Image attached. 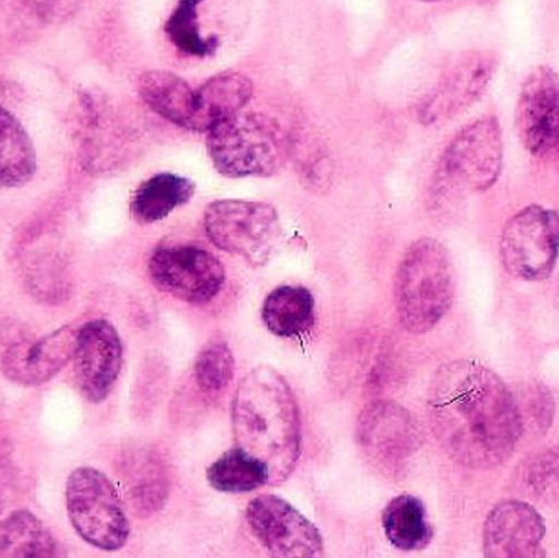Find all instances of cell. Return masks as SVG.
I'll use <instances>...</instances> for the list:
<instances>
[{
	"label": "cell",
	"mask_w": 559,
	"mask_h": 558,
	"mask_svg": "<svg viewBox=\"0 0 559 558\" xmlns=\"http://www.w3.org/2000/svg\"><path fill=\"white\" fill-rule=\"evenodd\" d=\"M262 320L275 336L301 337L314 327V297L305 287L283 285L264 301Z\"/></svg>",
	"instance_id": "obj_21"
},
{
	"label": "cell",
	"mask_w": 559,
	"mask_h": 558,
	"mask_svg": "<svg viewBox=\"0 0 559 558\" xmlns=\"http://www.w3.org/2000/svg\"><path fill=\"white\" fill-rule=\"evenodd\" d=\"M455 298V268L449 249L433 238H420L404 252L394 282L397 317L413 334L432 331Z\"/></svg>",
	"instance_id": "obj_3"
},
{
	"label": "cell",
	"mask_w": 559,
	"mask_h": 558,
	"mask_svg": "<svg viewBox=\"0 0 559 558\" xmlns=\"http://www.w3.org/2000/svg\"><path fill=\"white\" fill-rule=\"evenodd\" d=\"M7 87H9V82L5 79L0 78V98H5Z\"/></svg>",
	"instance_id": "obj_29"
},
{
	"label": "cell",
	"mask_w": 559,
	"mask_h": 558,
	"mask_svg": "<svg viewBox=\"0 0 559 558\" xmlns=\"http://www.w3.org/2000/svg\"><path fill=\"white\" fill-rule=\"evenodd\" d=\"M249 526L262 546L274 557H321L324 543L318 527L288 501L262 495L246 511Z\"/></svg>",
	"instance_id": "obj_11"
},
{
	"label": "cell",
	"mask_w": 559,
	"mask_h": 558,
	"mask_svg": "<svg viewBox=\"0 0 559 558\" xmlns=\"http://www.w3.org/2000/svg\"><path fill=\"white\" fill-rule=\"evenodd\" d=\"M427 413L440 448L472 471L504 464L522 436L514 396L501 377L478 360H453L437 370Z\"/></svg>",
	"instance_id": "obj_1"
},
{
	"label": "cell",
	"mask_w": 559,
	"mask_h": 558,
	"mask_svg": "<svg viewBox=\"0 0 559 558\" xmlns=\"http://www.w3.org/2000/svg\"><path fill=\"white\" fill-rule=\"evenodd\" d=\"M252 94L254 85L241 72L213 75L195 91V115L189 131L209 133L219 121L239 114L249 104Z\"/></svg>",
	"instance_id": "obj_17"
},
{
	"label": "cell",
	"mask_w": 559,
	"mask_h": 558,
	"mask_svg": "<svg viewBox=\"0 0 559 558\" xmlns=\"http://www.w3.org/2000/svg\"><path fill=\"white\" fill-rule=\"evenodd\" d=\"M78 331L62 327L32 343L10 347L0 360L3 376L23 387H38L55 379L74 357Z\"/></svg>",
	"instance_id": "obj_16"
},
{
	"label": "cell",
	"mask_w": 559,
	"mask_h": 558,
	"mask_svg": "<svg viewBox=\"0 0 559 558\" xmlns=\"http://www.w3.org/2000/svg\"><path fill=\"white\" fill-rule=\"evenodd\" d=\"M128 487L138 513L150 514L163 507L169 484H167L163 465L154 459L144 458L131 468Z\"/></svg>",
	"instance_id": "obj_27"
},
{
	"label": "cell",
	"mask_w": 559,
	"mask_h": 558,
	"mask_svg": "<svg viewBox=\"0 0 559 558\" xmlns=\"http://www.w3.org/2000/svg\"><path fill=\"white\" fill-rule=\"evenodd\" d=\"M206 478L223 494H249L271 484L267 467L239 448L223 454L209 468Z\"/></svg>",
	"instance_id": "obj_24"
},
{
	"label": "cell",
	"mask_w": 559,
	"mask_h": 558,
	"mask_svg": "<svg viewBox=\"0 0 559 558\" xmlns=\"http://www.w3.org/2000/svg\"><path fill=\"white\" fill-rule=\"evenodd\" d=\"M235 377V356L223 340H213L200 351L195 360V380L210 395L225 392Z\"/></svg>",
	"instance_id": "obj_26"
},
{
	"label": "cell",
	"mask_w": 559,
	"mask_h": 558,
	"mask_svg": "<svg viewBox=\"0 0 559 558\" xmlns=\"http://www.w3.org/2000/svg\"><path fill=\"white\" fill-rule=\"evenodd\" d=\"M138 92L144 104L177 127L190 130L195 115V91L180 75L169 71L144 72L138 81Z\"/></svg>",
	"instance_id": "obj_18"
},
{
	"label": "cell",
	"mask_w": 559,
	"mask_h": 558,
	"mask_svg": "<svg viewBox=\"0 0 559 558\" xmlns=\"http://www.w3.org/2000/svg\"><path fill=\"white\" fill-rule=\"evenodd\" d=\"M357 442L377 467L394 474L419 451V426L396 403H370L358 418Z\"/></svg>",
	"instance_id": "obj_10"
},
{
	"label": "cell",
	"mask_w": 559,
	"mask_h": 558,
	"mask_svg": "<svg viewBox=\"0 0 559 558\" xmlns=\"http://www.w3.org/2000/svg\"><path fill=\"white\" fill-rule=\"evenodd\" d=\"M233 432L236 448L267 467L271 485L288 480L301 454V419L282 373L261 366L241 380L233 400Z\"/></svg>",
	"instance_id": "obj_2"
},
{
	"label": "cell",
	"mask_w": 559,
	"mask_h": 558,
	"mask_svg": "<svg viewBox=\"0 0 559 558\" xmlns=\"http://www.w3.org/2000/svg\"><path fill=\"white\" fill-rule=\"evenodd\" d=\"M420 2H439V0H420Z\"/></svg>",
	"instance_id": "obj_31"
},
{
	"label": "cell",
	"mask_w": 559,
	"mask_h": 558,
	"mask_svg": "<svg viewBox=\"0 0 559 558\" xmlns=\"http://www.w3.org/2000/svg\"><path fill=\"white\" fill-rule=\"evenodd\" d=\"M3 508V498H2V491H0V513H2Z\"/></svg>",
	"instance_id": "obj_30"
},
{
	"label": "cell",
	"mask_w": 559,
	"mask_h": 558,
	"mask_svg": "<svg viewBox=\"0 0 559 558\" xmlns=\"http://www.w3.org/2000/svg\"><path fill=\"white\" fill-rule=\"evenodd\" d=\"M559 258V213L540 205L525 206L502 229L501 261L508 274L540 282L554 274Z\"/></svg>",
	"instance_id": "obj_8"
},
{
	"label": "cell",
	"mask_w": 559,
	"mask_h": 558,
	"mask_svg": "<svg viewBox=\"0 0 559 558\" xmlns=\"http://www.w3.org/2000/svg\"><path fill=\"white\" fill-rule=\"evenodd\" d=\"M195 195V183L179 174L160 173L144 180L131 200V212L143 225L160 222Z\"/></svg>",
	"instance_id": "obj_20"
},
{
	"label": "cell",
	"mask_w": 559,
	"mask_h": 558,
	"mask_svg": "<svg viewBox=\"0 0 559 558\" xmlns=\"http://www.w3.org/2000/svg\"><path fill=\"white\" fill-rule=\"evenodd\" d=\"M504 141L496 117L466 124L450 141L440 159L439 179L453 192H486L502 173Z\"/></svg>",
	"instance_id": "obj_7"
},
{
	"label": "cell",
	"mask_w": 559,
	"mask_h": 558,
	"mask_svg": "<svg viewBox=\"0 0 559 558\" xmlns=\"http://www.w3.org/2000/svg\"><path fill=\"white\" fill-rule=\"evenodd\" d=\"M547 524L532 504L506 500L489 511L483 526V550L488 558H538L547 556Z\"/></svg>",
	"instance_id": "obj_15"
},
{
	"label": "cell",
	"mask_w": 559,
	"mask_h": 558,
	"mask_svg": "<svg viewBox=\"0 0 559 558\" xmlns=\"http://www.w3.org/2000/svg\"><path fill=\"white\" fill-rule=\"evenodd\" d=\"M36 169L38 157L28 131L0 105V187H23L35 177Z\"/></svg>",
	"instance_id": "obj_19"
},
{
	"label": "cell",
	"mask_w": 559,
	"mask_h": 558,
	"mask_svg": "<svg viewBox=\"0 0 559 558\" xmlns=\"http://www.w3.org/2000/svg\"><path fill=\"white\" fill-rule=\"evenodd\" d=\"M515 128L532 156L559 153V74L550 66H538L522 82Z\"/></svg>",
	"instance_id": "obj_12"
},
{
	"label": "cell",
	"mask_w": 559,
	"mask_h": 558,
	"mask_svg": "<svg viewBox=\"0 0 559 558\" xmlns=\"http://www.w3.org/2000/svg\"><path fill=\"white\" fill-rule=\"evenodd\" d=\"M206 150L222 176L269 177L292 157V138L272 118L239 111L209 131Z\"/></svg>",
	"instance_id": "obj_4"
},
{
	"label": "cell",
	"mask_w": 559,
	"mask_h": 558,
	"mask_svg": "<svg viewBox=\"0 0 559 558\" xmlns=\"http://www.w3.org/2000/svg\"><path fill=\"white\" fill-rule=\"evenodd\" d=\"M66 510L82 541L117 553L130 539V521L117 488L97 468H75L66 484Z\"/></svg>",
	"instance_id": "obj_5"
},
{
	"label": "cell",
	"mask_w": 559,
	"mask_h": 558,
	"mask_svg": "<svg viewBox=\"0 0 559 558\" xmlns=\"http://www.w3.org/2000/svg\"><path fill=\"white\" fill-rule=\"evenodd\" d=\"M0 5L16 25L38 28L51 22L58 0H0Z\"/></svg>",
	"instance_id": "obj_28"
},
{
	"label": "cell",
	"mask_w": 559,
	"mask_h": 558,
	"mask_svg": "<svg viewBox=\"0 0 559 558\" xmlns=\"http://www.w3.org/2000/svg\"><path fill=\"white\" fill-rule=\"evenodd\" d=\"M383 530L391 546L403 553L426 549L433 536L426 507L413 495H400L386 504Z\"/></svg>",
	"instance_id": "obj_23"
},
{
	"label": "cell",
	"mask_w": 559,
	"mask_h": 558,
	"mask_svg": "<svg viewBox=\"0 0 559 558\" xmlns=\"http://www.w3.org/2000/svg\"><path fill=\"white\" fill-rule=\"evenodd\" d=\"M205 231L213 245L239 256L252 268L269 264L283 239L277 210L251 200H218L205 212Z\"/></svg>",
	"instance_id": "obj_6"
},
{
	"label": "cell",
	"mask_w": 559,
	"mask_h": 558,
	"mask_svg": "<svg viewBox=\"0 0 559 558\" xmlns=\"http://www.w3.org/2000/svg\"><path fill=\"white\" fill-rule=\"evenodd\" d=\"M147 271L160 292L192 305L212 301L226 278L219 259L193 245H160L154 249Z\"/></svg>",
	"instance_id": "obj_9"
},
{
	"label": "cell",
	"mask_w": 559,
	"mask_h": 558,
	"mask_svg": "<svg viewBox=\"0 0 559 558\" xmlns=\"http://www.w3.org/2000/svg\"><path fill=\"white\" fill-rule=\"evenodd\" d=\"M0 556L49 558L61 556L51 531L32 513L16 510L0 521Z\"/></svg>",
	"instance_id": "obj_22"
},
{
	"label": "cell",
	"mask_w": 559,
	"mask_h": 558,
	"mask_svg": "<svg viewBox=\"0 0 559 558\" xmlns=\"http://www.w3.org/2000/svg\"><path fill=\"white\" fill-rule=\"evenodd\" d=\"M72 360L75 383L82 395L95 405L105 402L123 366V344L114 324L92 320L79 328Z\"/></svg>",
	"instance_id": "obj_14"
},
{
	"label": "cell",
	"mask_w": 559,
	"mask_h": 558,
	"mask_svg": "<svg viewBox=\"0 0 559 558\" xmlns=\"http://www.w3.org/2000/svg\"><path fill=\"white\" fill-rule=\"evenodd\" d=\"M205 0H179L164 25L167 38L183 55L210 58L219 48L216 36H203L200 29L199 9Z\"/></svg>",
	"instance_id": "obj_25"
},
{
	"label": "cell",
	"mask_w": 559,
	"mask_h": 558,
	"mask_svg": "<svg viewBox=\"0 0 559 558\" xmlns=\"http://www.w3.org/2000/svg\"><path fill=\"white\" fill-rule=\"evenodd\" d=\"M496 71L492 52L472 51L456 58L420 104V123H442L472 107L488 91Z\"/></svg>",
	"instance_id": "obj_13"
}]
</instances>
